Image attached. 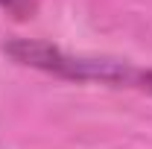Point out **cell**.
Wrapping results in <instances>:
<instances>
[{"label":"cell","instance_id":"obj_1","mask_svg":"<svg viewBox=\"0 0 152 149\" xmlns=\"http://www.w3.org/2000/svg\"><path fill=\"white\" fill-rule=\"evenodd\" d=\"M9 53L18 58L20 64H32L41 70H50L56 76L67 79H94V82H111V85H126V88H140L152 93V73L140 70L132 64H120V61H105V58H79L67 56L50 44H29L18 41L9 47Z\"/></svg>","mask_w":152,"mask_h":149},{"label":"cell","instance_id":"obj_2","mask_svg":"<svg viewBox=\"0 0 152 149\" xmlns=\"http://www.w3.org/2000/svg\"><path fill=\"white\" fill-rule=\"evenodd\" d=\"M0 6H6V9H12V12H20V9L29 6V0H0Z\"/></svg>","mask_w":152,"mask_h":149}]
</instances>
